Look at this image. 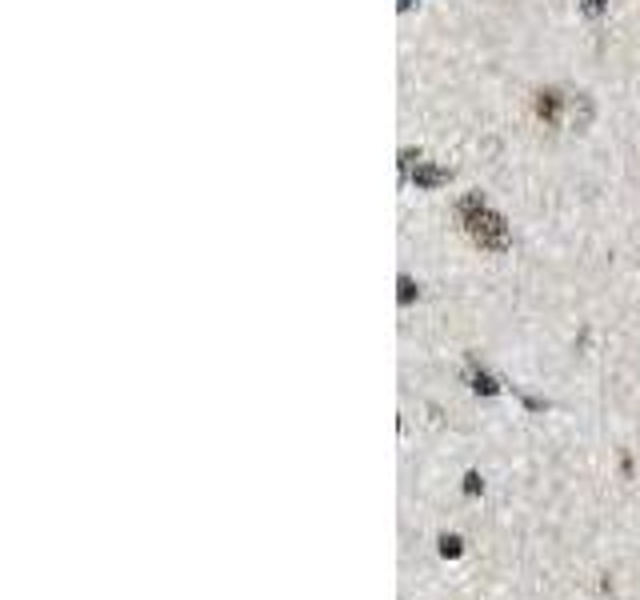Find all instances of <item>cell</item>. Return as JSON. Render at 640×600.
Instances as JSON below:
<instances>
[{"label": "cell", "mask_w": 640, "mask_h": 600, "mask_svg": "<svg viewBox=\"0 0 640 600\" xmlns=\"http://www.w3.org/2000/svg\"><path fill=\"white\" fill-rule=\"evenodd\" d=\"M460 224H464V233L472 236V245L488 248V252L508 248V224L500 221L480 196H464V200H460Z\"/></svg>", "instance_id": "6da1fadb"}, {"label": "cell", "mask_w": 640, "mask_h": 600, "mask_svg": "<svg viewBox=\"0 0 640 600\" xmlns=\"http://www.w3.org/2000/svg\"><path fill=\"white\" fill-rule=\"evenodd\" d=\"M556 109H560V97H556V92H541V100H536V112H541L544 121H556Z\"/></svg>", "instance_id": "7a4b0ae2"}, {"label": "cell", "mask_w": 640, "mask_h": 600, "mask_svg": "<svg viewBox=\"0 0 640 600\" xmlns=\"http://www.w3.org/2000/svg\"><path fill=\"white\" fill-rule=\"evenodd\" d=\"M412 180H417V184H441V180H444V172H441V169H432V164H417Z\"/></svg>", "instance_id": "3957f363"}, {"label": "cell", "mask_w": 640, "mask_h": 600, "mask_svg": "<svg viewBox=\"0 0 640 600\" xmlns=\"http://www.w3.org/2000/svg\"><path fill=\"white\" fill-rule=\"evenodd\" d=\"M441 552H444V556H460V537H444Z\"/></svg>", "instance_id": "277c9868"}, {"label": "cell", "mask_w": 640, "mask_h": 600, "mask_svg": "<svg viewBox=\"0 0 640 600\" xmlns=\"http://www.w3.org/2000/svg\"><path fill=\"white\" fill-rule=\"evenodd\" d=\"M464 492H468V496H476V492H480V477H476V472H468V477H464Z\"/></svg>", "instance_id": "5b68a950"}, {"label": "cell", "mask_w": 640, "mask_h": 600, "mask_svg": "<svg viewBox=\"0 0 640 600\" xmlns=\"http://www.w3.org/2000/svg\"><path fill=\"white\" fill-rule=\"evenodd\" d=\"M408 300H412V281L400 276V305H408Z\"/></svg>", "instance_id": "8992f818"}, {"label": "cell", "mask_w": 640, "mask_h": 600, "mask_svg": "<svg viewBox=\"0 0 640 600\" xmlns=\"http://www.w3.org/2000/svg\"><path fill=\"white\" fill-rule=\"evenodd\" d=\"M584 13H589V16H601L604 13V0H584Z\"/></svg>", "instance_id": "52a82bcc"}]
</instances>
